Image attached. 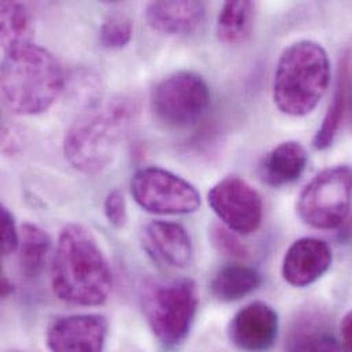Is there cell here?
Instances as JSON below:
<instances>
[{
  "label": "cell",
  "instance_id": "4fadbf2b",
  "mask_svg": "<svg viewBox=\"0 0 352 352\" xmlns=\"http://www.w3.org/2000/svg\"><path fill=\"white\" fill-rule=\"evenodd\" d=\"M143 243L158 261L172 266L185 267L192 258V241L186 229L168 221H153L143 229Z\"/></svg>",
  "mask_w": 352,
  "mask_h": 352
},
{
  "label": "cell",
  "instance_id": "7a4b0ae2",
  "mask_svg": "<svg viewBox=\"0 0 352 352\" xmlns=\"http://www.w3.org/2000/svg\"><path fill=\"white\" fill-rule=\"evenodd\" d=\"M60 63L45 48L33 43L4 52L1 63V96L16 116L47 111L63 89Z\"/></svg>",
  "mask_w": 352,
  "mask_h": 352
},
{
  "label": "cell",
  "instance_id": "7c38bea8",
  "mask_svg": "<svg viewBox=\"0 0 352 352\" xmlns=\"http://www.w3.org/2000/svg\"><path fill=\"white\" fill-rule=\"evenodd\" d=\"M332 265L331 247L320 239L303 237L296 240L283 261L284 280L296 288H305L321 278Z\"/></svg>",
  "mask_w": 352,
  "mask_h": 352
},
{
  "label": "cell",
  "instance_id": "cb8c5ba5",
  "mask_svg": "<svg viewBox=\"0 0 352 352\" xmlns=\"http://www.w3.org/2000/svg\"><path fill=\"white\" fill-rule=\"evenodd\" d=\"M104 214L109 222L121 229L128 222V210L124 193L120 189H113L109 192L104 200Z\"/></svg>",
  "mask_w": 352,
  "mask_h": 352
},
{
  "label": "cell",
  "instance_id": "484cf974",
  "mask_svg": "<svg viewBox=\"0 0 352 352\" xmlns=\"http://www.w3.org/2000/svg\"><path fill=\"white\" fill-rule=\"evenodd\" d=\"M343 352H352V310L347 313L340 325Z\"/></svg>",
  "mask_w": 352,
  "mask_h": 352
},
{
  "label": "cell",
  "instance_id": "ac0fdd59",
  "mask_svg": "<svg viewBox=\"0 0 352 352\" xmlns=\"http://www.w3.org/2000/svg\"><path fill=\"white\" fill-rule=\"evenodd\" d=\"M255 4L252 1H226L217 19V36L222 43H244L252 30Z\"/></svg>",
  "mask_w": 352,
  "mask_h": 352
},
{
  "label": "cell",
  "instance_id": "9c48e42d",
  "mask_svg": "<svg viewBox=\"0 0 352 352\" xmlns=\"http://www.w3.org/2000/svg\"><path fill=\"white\" fill-rule=\"evenodd\" d=\"M207 199L212 211L232 232L251 234L261 226L262 197L243 178L225 177L210 189Z\"/></svg>",
  "mask_w": 352,
  "mask_h": 352
},
{
  "label": "cell",
  "instance_id": "603a6c76",
  "mask_svg": "<svg viewBox=\"0 0 352 352\" xmlns=\"http://www.w3.org/2000/svg\"><path fill=\"white\" fill-rule=\"evenodd\" d=\"M211 240H212V244L217 247V250L223 255L233 256V258H244L248 254L247 248L236 237L234 232H232L228 228L214 226L211 232Z\"/></svg>",
  "mask_w": 352,
  "mask_h": 352
},
{
  "label": "cell",
  "instance_id": "2e32d148",
  "mask_svg": "<svg viewBox=\"0 0 352 352\" xmlns=\"http://www.w3.org/2000/svg\"><path fill=\"white\" fill-rule=\"evenodd\" d=\"M287 352H343L331 331L311 316L296 320L292 327Z\"/></svg>",
  "mask_w": 352,
  "mask_h": 352
},
{
  "label": "cell",
  "instance_id": "ba28073f",
  "mask_svg": "<svg viewBox=\"0 0 352 352\" xmlns=\"http://www.w3.org/2000/svg\"><path fill=\"white\" fill-rule=\"evenodd\" d=\"M131 188L136 203L153 214H190L200 207V195L196 188L162 168L150 166L138 170Z\"/></svg>",
  "mask_w": 352,
  "mask_h": 352
},
{
  "label": "cell",
  "instance_id": "277c9868",
  "mask_svg": "<svg viewBox=\"0 0 352 352\" xmlns=\"http://www.w3.org/2000/svg\"><path fill=\"white\" fill-rule=\"evenodd\" d=\"M331 82V62L316 41L289 45L278 59L273 99L278 110L291 117L310 114L325 96Z\"/></svg>",
  "mask_w": 352,
  "mask_h": 352
},
{
  "label": "cell",
  "instance_id": "8fae6325",
  "mask_svg": "<svg viewBox=\"0 0 352 352\" xmlns=\"http://www.w3.org/2000/svg\"><path fill=\"white\" fill-rule=\"evenodd\" d=\"M228 335L230 342L243 351H269L277 340L278 316L266 303L254 302L232 318Z\"/></svg>",
  "mask_w": 352,
  "mask_h": 352
},
{
  "label": "cell",
  "instance_id": "6da1fadb",
  "mask_svg": "<svg viewBox=\"0 0 352 352\" xmlns=\"http://www.w3.org/2000/svg\"><path fill=\"white\" fill-rule=\"evenodd\" d=\"M51 284L56 298L77 306L103 305L113 287V272L87 228L69 223L58 239L51 267Z\"/></svg>",
  "mask_w": 352,
  "mask_h": 352
},
{
  "label": "cell",
  "instance_id": "7402d4cb",
  "mask_svg": "<svg viewBox=\"0 0 352 352\" xmlns=\"http://www.w3.org/2000/svg\"><path fill=\"white\" fill-rule=\"evenodd\" d=\"M133 36L132 21L122 15H110L100 28V44L107 50H121L129 44Z\"/></svg>",
  "mask_w": 352,
  "mask_h": 352
},
{
  "label": "cell",
  "instance_id": "9a60e30c",
  "mask_svg": "<svg viewBox=\"0 0 352 352\" xmlns=\"http://www.w3.org/2000/svg\"><path fill=\"white\" fill-rule=\"evenodd\" d=\"M307 153L298 142H285L272 150L261 165L263 182L272 186H283L296 181L307 165Z\"/></svg>",
  "mask_w": 352,
  "mask_h": 352
},
{
  "label": "cell",
  "instance_id": "e0dca14e",
  "mask_svg": "<svg viewBox=\"0 0 352 352\" xmlns=\"http://www.w3.org/2000/svg\"><path fill=\"white\" fill-rule=\"evenodd\" d=\"M259 273L244 265H229L221 269L211 281V292L221 302H236L259 288Z\"/></svg>",
  "mask_w": 352,
  "mask_h": 352
},
{
  "label": "cell",
  "instance_id": "30bf717a",
  "mask_svg": "<svg viewBox=\"0 0 352 352\" xmlns=\"http://www.w3.org/2000/svg\"><path fill=\"white\" fill-rule=\"evenodd\" d=\"M109 322L100 314H76L55 320L47 331L51 352H103Z\"/></svg>",
  "mask_w": 352,
  "mask_h": 352
},
{
  "label": "cell",
  "instance_id": "5b68a950",
  "mask_svg": "<svg viewBox=\"0 0 352 352\" xmlns=\"http://www.w3.org/2000/svg\"><path fill=\"white\" fill-rule=\"evenodd\" d=\"M140 300L144 317L162 346L176 349L189 335L196 317L199 294L189 278L146 280Z\"/></svg>",
  "mask_w": 352,
  "mask_h": 352
},
{
  "label": "cell",
  "instance_id": "8992f818",
  "mask_svg": "<svg viewBox=\"0 0 352 352\" xmlns=\"http://www.w3.org/2000/svg\"><path fill=\"white\" fill-rule=\"evenodd\" d=\"M352 200V169L331 168L314 177L298 199L302 221L316 229L339 228L350 212Z\"/></svg>",
  "mask_w": 352,
  "mask_h": 352
},
{
  "label": "cell",
  "instance_id": "52a82bcc",
  "mask_svg": "<svg viewBox=\"0 0 352 352\" xmlns=\"http://www.w3.org/2000/svg\"><path fill=\"white\" fill-rule=\"evenodd\" d=\"M210 104L204 80L190 72H178L160 81L151 94L155 118L170 129H185L201 120Z\"/></svg>",
  "mask_w": 352,
  "mask_h": 352
},
{
  "label": "cell",
  "instance_id": "44dd1931",
  "mask_svg": "<svg viewBox=\"0 0 352 352\" xmlns=\"http://www.w3.org/2000/svg\"><path fill=\"white\" fill-rule=\"evenodd\" d=\"M0 32L4 52L32 43V23L26 7L18 1H1Z\"/></svg>",
  "mask_w": 352,
  "mask_h": 352
},
{
  "label": "cell",
  "instance_id": "d4e9b609",
  "mask_svg": "<svg viewBox=\"0 0 352 352\" xmlns=\"http://www.w3.org/2000/svg\"><path fill=\"white\" fill-rule=\"evenodd\" d=\"M0 219H1V254L4 256H8L19 247V232L16 229L14 215L8 211V208L1 207Z\"/></svg>",
  "mask_w": 352,
  "mask_h": 352
},
{
  "label": "cell",
  "instance_id": "d6986e66",
  "mask_svg": "<svg viewBox=\"0 0 352 352\" xmlns=\"http://www.w3.org/2000/svg\"><path fill=\"white\" fill-rule=\"evenodd\" d=\"M50 236L33 223H23L19 233V266L22 273L29 277H37L47 261L50 252Z\"/></svg>",
  "mask_w": 352,
  "mask_h": 352
},
{
  "label": "cell",
  "instance_id": "4316f807",
  "mask_svg": "<svg viewBox=\"0 0 352 352\" xmlns=\"http://www.w3.org/2000/svg\"><path fill=\"white\" fill-rule=\"evenodd\" d=\"M12 291H14L12 285L8 283V280L6 277H3V280H1V295H3V298H7Z\"/></svg>",
  "mask_w": 352,
  "mask_h": 352
},
{
  "label": "cell",
  "instance_id": "ffe728a7",
  "mask_svg": "<svg viewBox=\"0 0 352 352\" xmlns=\"http://www.w3.org/2000/svg\"><path fill=\"white\" fill-rule=\"evenodd\" d=\"M350 78H351V76H350L349 65L344 62L343 67L340 70L339 82H338V88H336V92L333 95L332 103L329 104L328 111L325 114V118L322 121V125L318 129V132L314 138V142H313L314 147L317 150H327L335 142V138L339 132L344 111L349 106Z\"/></svg>",
  "mask_w": 352,
  "mask_h": 352
},
{
  "label": "cell",
  "instance_id": "3957f363",
  "mask_svg": "<svg viewBox=\"0 0 352 352\" xmlns=\"http://www.w3.org/2000/svg\"><path fill=\"white\" fill-rule=\"evenodd\" d=\"M135 113V102L118 98L100 110L78 118L63 140V153L69 164L85 175L106 170L114 162Z\"/></svg>",
  "mask_w": 352,
  "mask_h": 352
},
{
  "label": "cell",
  "instance_id": "5bb4252c",
  "mask_svg": "<svg viewBox=\"0 0 352 352\" xmlns=\"http://www.w3.org/2000/svg\"><path fill=\"white\" fill-rule=\"evenodd\" d=\"M204 15L203 1H153L146 10L150 26L165 34L190 33L203 22Z\"/></svg>",
  "mask_w": 352,
  "mask_h": 352
}]
</instances>
